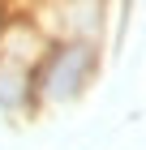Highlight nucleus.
<instances>
[{
  "label": "nucleus",
  "mask_w": 146,
  "mask_h": 150,
  "mask_svg": "<svg viewBox=\"0 0 146 150\" xmlns=\"http://www.w3.org/2000/svg\"><path fill=\"white\" fill-rule=\"evenodd\" d=\"M90 64H95V56H90V47L73 43V47H60L56 60H52V73H47V94H56V99H69V94L82 90V81H86Z\"/></svg>",
  "instance_id": "f257e3e1"
}]
</instances>
